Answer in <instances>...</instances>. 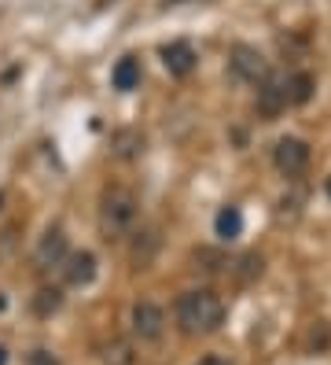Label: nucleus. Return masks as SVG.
Listing matches in <instances>:
<instances>
[{
    "label": "nucleus",
    "mask_w": 331,
    "mask_h": 365,
    "mask_svg": "<svg viewBox=\"0 0 331 365\" xmlns=\"http://www.w3.org/2000/svg\"><path fill=\"white\" fill-rule=\"evenodd\" d=\"M177 325L184 336H214L225 325V303L210 288H191L177 299Z\"/></svg>",
    "instance_id": "1"
},
{
    "label": "nucleus",
    "mask_w": 331,
    "mask_h": 365,
    "mask_svg": "<svg viewBox=\"0 0 331 365\" xmlns=\"http://www.w3.org/2000/svg\"><path fill=\"white\" fill-rule=\"evenodd\" d=\"M137 218H140V203L129 188L122 185L103 188V196H100V236L103 240H125L132 225H137Z\"/></svg>",
    "instance_id": "2"
},
{
    "label": "nucleus",
    "mask_w": 331,
    "mask_h": 365,
    "mask_svg": "<svg viewBox=\"0 0 331 365\" xmlns=\"http://www.w3.org/2000/svg\"><path fill=\"white\" fill-rule=\"evenodd\" d=\"M309 159H313V152H309V144L302 137H280L273 148V163L283 178H298L309 166Z\"/></svg>",
    "instance_id": "3"
},
{
    "label": "nucleus",
    "mask_w": 331,
    "mask_h": 365,
    "mask_svg": "<svg viewBox=\"0 0 331 365\" xmlns=\"http://www.w3.org/2000/svg\"><path fill=\"white\" fill-rule=\"evenodd\" d=\"M66 255H70L66 232L59 225H48V229H44V236H41V244H37V251H33V262L41 269H59L66 262Z\"/></svg>",
    "instance_id": "4"
},
{
    "label": "nucleus",
    "mask_w": 331,
    "mask_h": 365,
    "mask_svg": "<svg viewBox=\"0 0 331 365\" xmlns=\"http://www.w3.org/2000/svg\"><path fill=\"white\" fill-rule=\"evenodd\" d=\"M129 321H132V336H140V339H159L166 332V310L159 303H151V299H140L132 307Z\"/></svg>",
    "instance_id": "5"
},
{
    "label": "nucleus",
    "mask_w": 331,
    "mask_h": 365,
    "mask_svg": "<svg viewBox=\"0 0 331 365\" xmlns=\"http://www.w3.org/2000/svg\"><path fill=\"white\" fill-rule=\"evenodd\" d=\"M232 71L243 78V81H251V85H261L265 78H269V63H265V56L251 45H236L232 48Z\"/></svg>",
    "instance_id": "6"
},
{
    "label": "nucleus",
    "mask_w": 331,
    "mask_h": 365,
    "mask_svg": "<svg viewBox=\"0 0 331 365\" xmlns=\"http://www.w3.org/2000/svg\"><path fill=\"white\" fill-rule=\"evenodd\" d=\"M59 269H63L70 288H85V284H93V277H96V255L93 251H70Z\"/></svg>",
    "instance_id": "7"
},
{
    "label": "nucleus",
    "mask_w": 331,
    "mask_h": 365,
    "mask_svg": "<svg viewBox=\"0 0 331 365\" xmlns=\"http://www.w3.org/2000/svg\"><path fill=\"white\" fill-rule=\"evenodd\" d=\"M162 63L173 78H188L195 67H199V52L188 45V41H173V45L162 48Z\"/></svg>",
    "instance_id": "8"
},
{
    "label": "nucleus",
    "mask_w": 331,
    "mask_h": 365,
    "mask_svg": "<svg viewBox=\"0 0 331 365\" xmlns=\"http://www.w3.org/2000/svg\"><path fill=\"white\" fill-rule=\"evenodd\" d=\"M287 103H291V100H287V81L265 78V81H261V89H258V111H261L265 118H276Z\"/></svg>",
    "instance_id": "9"
},
{
    "label": "nucleus",
    "mask_w": 331,
    "mask_h": 365,
    "mask_svg": "<svg viewBox=\"0 0 331 365\" xmlns=\"http://www.w3.org/2000/svg\"><path fill=\"white\" fill-rule=\"evenodd\" d=\"M110 81H115L118 93H132L140 85V59L137 56H122L115 63V71H110Z\"/></svg>",
    "instance_id": "10"
},
{
    "label": "nucleus",
    "mask_w": 331,
    "mask_h": 365,
    "mask_svg": "<svg viewBox=\"0 0 331 365\" xmlns=\"http://www.w3.org/2000/svg\"><path fill=\"white\" fill-rule=\"evenodd\" d=\"M100 361L103 365H137V351L129 339H107L100 347Z\"/></svg>",
    "instance_id": "11"
},
{
    "label": "nucleus",
    "mask_w": 331,
    "mask_h": 365,
    "mask_svg": "<svg viewBox=\"0 0 331 365\" xmlns=\"http://www.w3.org/2000/svg\"><path fill=\"white\" fill-rule=\"evenodd\" d=\"M214 232L221 236V240H236V236L243 232V214H239V207H221V214L214 218Z\"/></svg>",
    "instance_id": "12"
},
{
    "label": "nucleus",
    "mask_w": 331,
    "mask_h": 365,
    "mask_svg": "<svg viewBox=\"0 0 331 365\" xmlns=\"http://www.w3.org/2000/svg\"><path fill=\"white\" fill-rule=\"evenodd\" d=\"M59 307H63V292L59 288H37L33 299H30V310L37 317H52V314H59Z\"/></svg>",
    "instance_id": "13"
},
{
    "label": "nucleus",
    "mask_w": 331,
    "mask_h": 365,
    "mask_svg": "<svg viewBox=\"0 0 331 365\" xmlns=\"http://www.w3.org/2000/svg\"><path fill=\"white\" fill-rule=\"evenodd\" d=\"M309 96H313V78H309V74H291V78H287V100H291V103H305Z\"/></svg>",
    "instance_id": "14"
},
{
    "label": "nucleus",
    "mask_w": 331,
    "mask_h": 365,
    "mask_svg": "<svg viewBox=\"0 0 331 365\" xmlns=\"http://www.w3.org/2000/svg\"><path fill=\"white\" fill-rule=\"evenodd\" d=\"M239 266H243V269H236V273H239V281L261 277V259H258V255H247V259H239Z\"/></svg>",
    "instance_id": "15"
},
{
    "label": "nucleus",
    "mask_w": 331,
    "mask_h": 365,
    "mask_svg": "<svg viewBox=\"0 0 331 365\" xmlns=\"http://www.w3.org/2000/svg\"><path fill=\"white\" fill-rule=\"evenodd\" d=\"M327 343H331V332H327V325H324V321H317V329L309 332V351H324Z\"/></svg>",
    "instance_id": "16"
},
{
    "label": "nucleus",
    "mask_w": 331,
    "mask_h": 365,
    "mask_svg": "<svg viewBox=\"0 0 331 365\" xmlns=\"http://www.w3.org/2000/svg\"><path fill=\"white\" fill-rule=\"evenodd\" d=\"M26 365H59V358H56V351H48V347H37V351L26 354Z\"/></svg>",
    "instance_id": "17"
},
{
    "label": "nucleus",
    "mask_w": 331,
    "mask_h": 365,
    "mask_svg": "<svg viewBox=\"0 0 331 365\" xmlns=\"http://www.w3.org/2000/svg\"><path fill=\"white\" fill-rule=\"evenodd\" d=\"M195 365H228L225 358H221V354H206V358H199Z\"/></svg>",
    "instance_id": "18"
},
{
    "label": "nucleus",
    "mask_w": 331,
    "mask_h": 365,
    "mask_svg": "<svg viewBox=\"0 0 331 365\" xmlns=\"http://www.w3.org/2000/svg\"><path fill=\"white\" fill-rule=\"evenodd\" d=\"M8 361V351H4V343H0V365H4Z\"/></svg>",
    "instance_id": "19"
},
{
    "label": "nucleus",
    "mask_w": 331,
    "mask_h": 365,
    "mask_svg": "<svg viewBox=\"0 0 331 365\" xmlns=\"http://www.w3.org/2000/svg\"><path fill=\"white\" fill-rule=\"evenodd\" d=\"M4 307H8V299H4V292H0V314H4Z\"/></svg>",
    "instance_id": "20"
},
{
    "label": "nucleus",
    "mask_w": 331,
    "mask_h": 365,
    "mask_svg": "<svg viewBox=\"0 0 331 365\" xmlns=\"http://www.w3.org/2000/svg\"><path fill=\"white\" fill-rule=\"evenodd\" d=\"M327 196H331V178H327Z\"/></svg>",
    "instance_id": "21"
},
{
    "label": "nucleus",
    "mask_w": 331,
    "mask_h": 365,
    "mask_svg": "<svg viewBox=\"0 0 331 365\" xmlns=\"http://www.w3.org/2000/svg\"><path fill=\"white\" fill-rule=\"evenodd\" d=\"M0 203H4V192H0Z\"/></svg>",
    "instance_id": "22"
}]
</instances>
